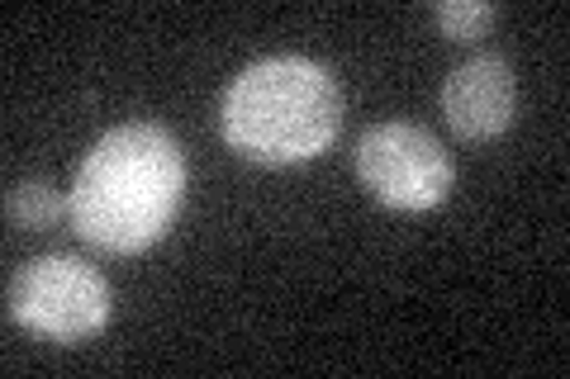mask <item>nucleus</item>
Here are the masks:
<instances>
[{"instance_id": "obj_1", "label": "nucleus", "mask_w": 570, "mask_h": 379, "mask_svg": "<svg viewBox=\"0 0 570 379\" xmlns=\"http://www.w3.org/2000/svg\"><path fill=\"white\" fill-rule=\"evenodd\" d=\"M186 195V152L163 123H119L86 152L67 195L71 228L96 251L134 257L176 223Z\"/></svg>"}, {"instance_id": "obj_4", "label": "nucleus", "mask_w": 570, "mask_h": 379, "mask_svg": "<svg viewBox=\"0 0 570 379\" xmlns=\"http://www.w3.org/2000/svg\"><path fill=\"white\" fill-rule=\"evenodd\" d=\"M356 176L381 205L419 213L448 200L452 190V157L448 148L419 129V123H376L356 142Z\"/></svg>"}, {"instance_id": "obj_6", "label": "nucleus", "mask_w": 570, "mask_h": 379, "mask_svg": "<svg viewBox=\"0 0 570 379\" xmlns=\"http://www.w3.org/2000/svg\"><path fill=\"white\" fill-rule=\"evenodd\" d=\"M6 213H10L14 228L43 232L67 213V200L52 186H43V180H20V186L6 190Z\"/></svg>"}, {"instance_id": "obj_7", "label": "nucleus", "mask_w": 570, "mask_h": 379, "mask_svg": "<svg viewBox=\"0 0 570 379\" xmlns=\"http://www.w3.org/2000/svg\"><path fill=\"white\" fill-rule=\"evenodd\" d=\"M494 14L499 10L490 6V0H442V6L433 10V20L452 43H471L494 24Z\"/></svg>"}, {"instance_id": "obj_2", "label": "nucleus", "mask_w": 570, "mask_h": 379, "mask_svg": "<svg viewBox=\"0 0 570 379\" xmlns=\"http://www.w3.org/2000/svg\"><path fill=\"white\" fill-rule=\"evenodd\" d=\"M219 129L228 148L266 167L309 161L343 129V90L324 62L266 58L224 90Z\"/></svg>"}, {"instance_id": "obj_3", "label": "nucleus", "mask_w": 570, "mask_h": 379, "mask_svg": "<svg viewBox=\"0 0 570 379\" xmlns=\"http://www.w3.org/2000/svg\"><path fill=\"white\" fill-rule=\"evenodd\" d=\"M10 318L58 347H71L110 322V285L81 257H33L10 280Z\"/></svg>"}, {"instance_id": "obj_5", "label": "nucleus", "mask_w": 570, "mask_h": 379, "mask_svg": "<svg viewBox=\"0 0 570 379\" xmlns=\"http://www.w3.org/2000/svg\"><path fill=\"white\" fill-rule=\"evenodd\" d=\"M519 81L499 52H475L442 81V114L461 142H490L513 123Z\"/></svg>"}]
</instances>
